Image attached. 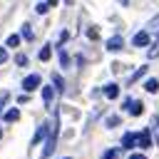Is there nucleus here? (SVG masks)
<instances>
[{
    "label": "nucleus",
    "instance_id": "obj_1",
    "mask_svg": "<svg viewBox=\"0 0 159 159\" xmlns=\"http://www.w3.org/2000/svg\"><path fill=\"white\" fill-rule=\"evenodd\" d=\"M55 142H57V117L50 122V134H47V147L42 149V154L40 157H50L52 154V149H55Z\"/></svg>",
    "mask_w": 159,
    "mask_h": 159
},
{
    "label": "nucleus",
    "instance_id": "obj_2",
    "mask_svg": "<svg viewBox=\"0 0 159 159\" xmlns=\"http://www.w3.org/2000/svg\"><path fill=\"white\" fill-rule=\"evenodd\" d=\"M37 87H40V75H30V77L22 80V89L25 92H35Z\"/></svg>",
    "mask_w": 159,
    "mask_h": 159
},
{
    "label": "nucleus",
    "instance_id": "obj_3",
    "mask_svg": "<svg viewBox=\"0 0 159 159\" xmlns=\"http://www.w3.org/2000/svg\"><path fill=\"white\" fill-rule=\"evenodd\" d=\"M124 109H127L132 117H139L144 107H142V102H139V99H127V102H124Z\"/></svg>",
    "mask_w": 159,
    "mask_h": 159
},
{
    "label": "nucleus",
    "instance_id": "obj_4",
    "mask_svg": "<svg viewBox=\"0 0 159 159\" xmlns=\"http://www.w3.org/2000/svg\"><path fill=\"white\" fill-rule=\"evenodd\" d=\"M122 147H124V149L139 147V134H134V132H127V134L122 137Z\"/></svg>",
    "mask_w": 159,
    "mask_h": 159
},
{
    "label": "nucleus",
    "instance_id": "obj_5",
    "mask_svg": "<svg viewBox=\"0 0 159 159\" xmlns=\"http://www.w3.org/2000/svg\"><path fill=\"white\" fill-rule=\"evenodd\" d=\"M152 142H154V139H152V129L139 132V147H142V149H149V147H152Z\"/></svg>",
    "mask_w": 159,
    "mask_h": 159
},
{
    "label": "nucleus",
    "instance_id": "obj_6",
    "mask_svg": "<svg viewBox=\"0 0 159 159\" xmlns=\"http://www.w3.org/2000/svg\"><path fill=\"white\" fill-rule=\"evenodd\" d=\"M132 45H137V47H144V45H149V32H147V30L137 32V35H134V40H132Z\"/></svg>",
    "mask_w": 159,
    "mask_h": 159
},
{
    "label": "nucleus",
    "instance_id": "obj_7",
    "mask_svg": "<svg viewBox=\"0 0 159 159\" xmlns=\"http://www.w3.org/2000/svg\"><path fill=\"white\" fill-rule=\"evenodd\" d=\"M122 47H124L122 37H109V42H107V50H109V52H119Z\"/></svg>",
    "mask_w": 159,
    "mask_h": 159
},
{
    "label": "nucleus",
    "instance_id": "obj_8",
    "mask_svg": "<svg viewBox=\"0 0 159 159\" xmlns=\"http://www.w3.org/2000/svg\"><path fill=\"white\" fill-rule=\"evenodd\" d=\"M45 134H50V124H40V127H37V132H35V137H32V144H37Z\"/></svg>",
    "mask_w": 159,
    "mask_h": 159
},
{
    "label": "nucleus",
    "instance_id": "obj_9",
    "mask_svg": "<svg viewBox=\"0 0 159 159\" xmlns=\"http://www.w3.org/2000/svg\"><path fill=\"white\" fill-rule=\"evenodd\" d=\"M52 97H55V89L47 84V87H42V99H45V104L47 107H52Z\"/></svg>",
    "mask_w": 159,
    "mask_h": 159
},
{
    "label": "nucleus",
    "instance_id": "obj_10",
    "mask_svg": "<svg viewBox=\"0 0 159 159\" xmlns=\"http://www.w3.org/2000/svg\"><path fill=\"white\" fill-rule=\"evenodd\" d=\"M144 89H147L149 94H154V92H159V82L152 77V80H147V82H144Z\"/></svg>",
    "mask_w": 159,
    "mask_h": 159
},
{
    "label": "nucleus",
    "instance_id": "obj_11",
    "mask_svg": "<svg viewBox=\"0 0 159 159\" xmlns=\"http://www.w3.org/2000/svg\"><path fill=\"white\" fill-rule=\"evenodd\" d=\"M104 94H107L109 99H114V97L119 94V87H117V84H107V87H104Z\"/></svg>",
    "mask_w": 159,
    "mask_h": 159
},
{
    "label": "nucleus",
    "instance_id": "obj_12",
    "mask_svg": "<svg viewBox=\"0 0 159 159\" xmlns=\"http://www.w3.org/2000/svg\"><path fill=\"white\" fill-rule=\"evenodd\" d=\"M147 57H149V60H154V57H159V40H157V42H154V45H152V47L147 50Z\"/></svg>",
    "mask_w": 159,
    "mask_h": 159
},
{
    "label": "nucleus",
    "instance_id": "obj_13",
    "mask_svg": "<svg viewBox=\"0 0 159 159\" xmlns=\"http://www.w3.org/2000/svg\"><path fill=\"white\" fill-rule=\"evenodd\" d=\"M147 32H159V15H154V17L149 20V27H147Z\"/></svg>",
    "mask_w": 159,
    "mask_h": 159
},
{
    "label": "nucleus",
    "instance_id": "obj_14",
    "mask_svg": "<svg viewBox=\"0 0 159 159\" xmlns=\"http://www.w3.org/2000/svg\"><path fill=\"white\" fill-rule=\"evenodd\" d=\"M5 119H7V122H17V119H20V112H17V109H7V112H5Z\"/></svg>",
    "mask_w": 159,
    "mask_h": 159
},
{
    "label": "nucleus",
    "instance_id": "obj_15",
    "mask_svg": "<svg viewBox=\"0 0 159 159\" xmlns=\"http://www.w3.org/2000/svg\"><path fill=\"white\" fill-rule=\"evenodd\" d=\"M149 124H152V129H154V139H157V142H159V117H157V114H154V117H152V122H149Z\"/></svg>",
    "mask_w": 159,
    "mask_h": 159
},
{
    "label": "nucleus",
    "instance_id": "obj_16",
    "mask_svg": "<svg viewBox=\"0 0 159 159\" xmlns=\"http://www.w3.org/2000/svg\"><path fill=\"white\" fill-rule=\"evenodd\" d=\"M102 159H119V149H107L102 154Z\"/></svg>",
    "mask_w": 159,
    "mask_h": 159
},
{
    "label": "nucleus",
    "instance_id": "obj_17",
    "mask_svg": "<svg viewBox=\"0 0 159 159\" xmlns=\"http://www.w3.org/2000/svg\"><path fill=\"white\" fill-rule=\"evenodd\" d=\"M144 72H147V67H139V70H137V72H134V75L129 77V84H134V82H137V80H139V77H142Z\"/></svg>",
    "mask_w": 159,
    "mask_h": 159
},
{
    "label": "nucleus",
    "instance_id": "obj_18",
    "mask_svg": "<svg viewBox=\"0 0 159 159\" xmlns=\"http://www.w3.org/2000/svg\"><path fill=\"white\" fill-rule=\"evenodd\" d=\"M17 42H20V35H10V37L5 40V45H10V47H15Z\"/></svg>",
    "mask_w": 159,
    "mask_h": 159
},
{
    "label": "nucleus",
    "instance_id": "obj_19",
    "mask_svg": "<svg viewBox=\"0 0 159 159\" xmlns=\"http://www.w3.org/2000/svg\"><path fill=\"white\" fill-rule=\"evenodd\" d=\"M50 52H52V50H50V45H45V47L40 50V60H50Z\"/></svg>",
    "mask_w": 159,
    "mask_h": 159
},
{
    "label": "nucleus",
    "instance_id": "obj_20",
    "mask_svg": "<svg viewBox=\"0 0 159 159\" xmlns=\"http://www.w3.org/2000/svg\"><path fill=\"white\" fill-rule=\"evenodd\" d=\"M117 124H119V117H117V114H114V117H107V127H109V129H114Z\"/></svg>",
    "mask_w": 159,
    "mask_h": 159
},
{
    "label": "nucleus",
    "instance_id": "obj_21",
    "mask_svg": "<svg viewBox=\"0 0 159 159\" xmlns=\"http://www.w3.org/2000/svg\"><path fill=\"white\" fill-rule=\"evenodd\" d=\"M22 37H25V40H32V30H30V25L22 27Z\"/></svg>",
    "mask_w": 159,
    "mask_h": 159
},
{
    "label": "nucleus",
    "instance_id": "obj_22",
    "mask_svg": "<svg viewBox=\"0 0 159 159\" xmlns=\"http://www.w3.org/2000/svg\"><path fill=\"white\" fill-rule=\"evenodd\" d=\"M60 62H62V65H70V55H67L65 50H60Z\"/></svg>",
    "mask_w": 159,
    "mask_h": 159
},
{
    "label": "nucleus",
    "instance_id": "obj_23",
    "mask_svg": "<svg viewBox=\"0 0 159 159\" xmlns=\"http://www.w3.org/2000/svg\"><path fill=\"white\" fill-rule=\"evenodd\" d=\"M15 62H17L20 67H25V65H27V57H25V55H17V57H15Z\"/></svg>",
    "mask_w": 159,
    "mask_h": 159
},
{
    "label": "nucleus",
    "instance_id": "obj_24",
    "mask_svg": "<svg viewBox=\"0 0 159 159\" xmlns=\"http://www.w3.org/2000/svg\"><path fill=\"white\" fill-rule=\"evenodd\" d=\"M52 80H55V87H57V89H62V87H65V84H62V77H60V75H52Z\"/></svg>",
    "mask_w": 159,
    "mask_h": 159
},
{
    "label": "nucleus",
    "instance_id": "obj_25",
    "mask_svg": "<svg viewBox=\"0 0 159 159\" xmlns=\"http://www.w3.org/2000/svg\"><path fill=\"white\" fill-rule=\"evenodd\" d=\"M5 104H7V92L0 94V114H2V107H5Z\"/></svg>",
    "mask_w": 159,
    "mask_h": 159
},
{
    "label": "nucleus",
    "instance_id": "obj_26",
    "mask_svg": "<svg viewBox=\"0 0 159 159\" xmlns=\"http://www.w3.org/2000/svg\"><path fill=\"white\" fill-rule=\"evenodd\" d=\"M47 7H50L47 2H40V5H37V12H40V15H45V12H47Z\"/></svg>",
    "mask_w": 159,
    "mask_h": 159
},
{
    "label": "nucleus",
    "instance_id": "obj_27",
    "mask_svg": "<svg viewBox=\"0 0 159 159\" xmlns=\"http://www.w3.org/2000/svg\"><path fill=\"white\" fill-rule=\"evenodd\" d=\"M87 35H89V37H92V40H94V37H97V35H99V32H97V27H89V30H87Z\"/></svg>",
    "mask_w": 159,
    "mask_h": 159
},
{
    "label": "nucleus",
    "instance_id": "obj_28",
    "mask_svg": "<svg viewBox=\"0 0 159 159\" xmlns=\"http://www.w3.org/2000/svg\"><path fill=\"white\" fill-rule=\"evenodd\" d=\"M5 60H7V52H5V50H2V47H0V65H2V62H5Z\"/></svg>",
    "mask_w": 159,
    "mask_h": 159
},
{
    "label": "nucleus",
    "instance_id": "obj_29",
    "mask_svg": "<svg viewBox=\"0 0 159 159\" xmlns=\"http://www.w3.org/2000/svg\"><path fill=\"white\" fill-rule=\"evenodd\" d=\"M129 159H147V157H144V154H132Z\"/></svg>",
    "mask_w": 159,
    "mask_h": 159
},
{
    "label": "nucleus",
    "instance_id": "obj_30",
    "mask_svg": "<svg viewBox=\"0 0 159 159\" xmlns=\"http://www.w3.org/2000/svg\"><path fill=\"white\" fill-rule=\"evenodd\" d=\"M57 2H60V0H47V5H57Z\"/></svg>",
    "mask_w": 159,
    "mask_h": 159
},
{
    "label": "nucleus",
    "instance_id": "obj_31",
    "mask_svg": "<svg viewBox=\"0 0 159 159\" xmlns=\"http://www.w3.org/2000/svg\"><path fill=\"white\" fill-rule=\"evenodd\" d=\"M117 2H119V5H127V2H129V0H117Z\"/></svg>",
    "mask_w": 159,
    "mask_h": 159
},
{
    "label": "nucleus",
    "instance_id": "obj_32",
    "mask_svg": "<svg viewBox=\"0 0 159 159\" xmlns=\"http://www.w3.org/2000/svg\"><path fill=\"white\" fill-rule=\"evenodd\" d=\"M65 2H67V5H72V0H65Z\"/></svg>",
    "mask_w": 159,
    "mask_h": 159
},
{
    "label": "nucleus",
    "instance_id": "obj_33",
    "mask_svg": "<svg viewBox=\"0 0 159 159\" xmlns=\"http://www.w3.org/2000/svg\"><path fill=\"white\" fill-rule=\"evenodd\" d=\"M65 159H70V157H65Z\"/></svg>",
    "mask_w": 159,
    "mask_h": 159
},
{
    "label": "nucleus",
    "instance_id": "obj_34",
    "mask_svg": "<svg viewBox=\"0 0 159 159\" xmlns=\"http://www.w3.org/2000/svg\"><path fill=\"white\" fill-rule=\"evenodd\" d=\"M0 137H2V132H0Z\"/></svg>",
    "mask_w": 159,
    "mask_h": 159
}]
</instances>
